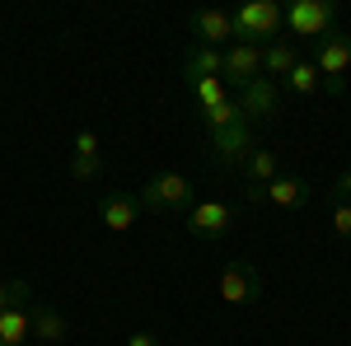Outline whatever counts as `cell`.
<instances>
[{
	"instance_id": "6da1fadb",
	"label": "cell",
	"mask_w": 351,
	"mask_h": 346,
	"mask_svg": "<svg viewBox=\"0 0 351 346\" xmlns=\"http://www.w3.org/2000/svg\"><path fill=\"white\" fill-rule=\"evenodd\" d=\"M136 201H141V211H155V215H173V211H188L192 201V183L188 173H178V169H160L150 183L136 192Z\"/></svg>"
},
{
	"instance_id": "7a4b0ae2",
	"label": "cell",
	"mask_w": 351,
	"mask_h": 346,
	"mask_svg": "<svg viewBox=\"0 0 351 346\" xmlns=\"http://www.w3.org/2000/svg\"><path fill=\"white\" fill-rule=\"evenodd\" d=\"M309 61H314V71L324 75L328 94H347V80H342V75L351 71V33L347 28H332L328 38L314 42V56H309Z\"/></svg>"
},
{
	"instance_id": "3957f363",
	"label": "cell",
	"mask_w": 351,
	"mask_h": 346,
	"mask_svg": "<svg viewBox=\"0 0 351 346\" xmlns=\"http://www.w3.org/2000/svg\"><path fill=\"white\" fill-rule=\"evenodd\" d=\"M281 28H291L295 38H328L337 28V5L332 0H295L281 10Z\"/></svg>"
},
{
	"instance_id": "277c9868",
	"label": "cell",
	"mask_w": 351,
	"mask_h": 346,
	"mask_svg": "<svg viewBox=\"0 0 351 346\" xmlns=\"http://www.w3.org/2000/svg\"><path fill=\"white\" fill-rule=\"evenodd\" d=\"M230 19H234V42L263 47V38H276V28H281V5L276 0H243Z\"/></svg>"
},
{
	"instance_id": "5b68a950",
	"label": "cell",
	"mask_w": 351,
	"mask_h": 346,
	"mask_svg": "<svg viewBox=\"0 0 351 346\" xmlns=\"http://www.w3.org/2000/svg\"><path fill=\"white\" fill-rule=\"evenodd\" d=\"M234 103H239L248 127H253V122H276V117H281V84L267 80V75H258V80H248L243 89H234Z\"/></svg>"
},
{
	"instance_id": "8992f818",
	"label": "cell",
	"mask_w": 351,
	"mask_h": 346,
	"mask_svg": "<svg viewBox=\"0 0 351 346\" xmlns=\"http://www.w3.org/2000/svg\"><path fill=\"white\" fill-rule=\"evenodd\" d=\"M216 291H220V299H225V304L243 309V304H253V299L263 295V271H258L253 262H230L216 276Z\"/></svg>"
},
{
	"instance_id": "52a82bcc",
	"label": "cell",
	"mask_w": 351,
	"mask_h": 346,
	"mask_svg": "<svg viewBox=\"0 0 351 346\" xmlns=\"http://www.w3.org/2000/svg\"><path fill=\"white\" fill-rule=\"evenodd\" d=\"M253 150H258V140H253V127L248 122L225 127V132H211V164H220V169H239Z\"/></svg>"
},
{
	"instance_id": "ba28073f",
	"label": "cell",
	"mask_w": 351,
	"mask_h": 346,
	"mask_svg": "<svg viewBox=\"0 0 351 346\" xmlns=\"http://www.w3.org/2000/svg\"><path fill=\"white\" fill-rule=\"evenodd\" d=\"M263 75V47L258 42H230L225 47V71H220V80L230 84V89H243L248 80H258Z\"/></svg>"
},
{
	"instance_id": "9c48e42d",
	"label": "cell",
	"mask_w": 351,
	"mask_h": 346,
	"mask_svg": "<svg viewBox=\"0 0 351 346\" xmlns=\"http://www.w3.org/2000/svg\"><path fill=\"white\" fill-rule=\"evenodd\" d=\"M234 230V211L225 201H197L188 211V234L192 239H225Z\"/></svg>"
},
{
	"instance_id": "30bf717a",
	"label": "cell",
	"mask_w": 351,
	"mask_h": 346,
	"mask_svg": "<svg viewBox=\"0 0 351 346\" xmlns=\"http://www.w3.org/2000/svg\"><path fill=\"white\" fill-rule=\"evenodd\" d=\"M188 28H192V42L216 47V52H225V42H234V19H230V10H197L188 19Z\"/></svg>"
},
{
	"instance_id": "8fae6325",
	"label": "cell",
	"mask_w": 351,
	"mask_h": 346,
	"mask_svg": "<svg viewBox=\"0 0 351 346\" xmlns=\"http://www.w3.org/2000/svg\"><path fill=\"white\" fill-rule=\"evenodd\" d=\"M309 197H314V187L304 183L300 173H276L253 201H267V206H276V211H295V206H304Z\"/></svg>"
},
{
	"instance_id": "7c38bea8",
	"label": "cell",
	"mask_w": 351,
	"mask_h": 346,
	"mask_svg": "<svg viewBox=\"0 0 351 346\" xmlns=\"http://www.w3.org/2000/svg\"><path fill=\"white\" fill-rule=\"evenodd\" d=\"M99 215H104V225L112 234H127L141 220V201H136V192H104L99 197Z\"/></svg>"
},
{
	"instance_id": "4fadbf2b",
	"label": "cell",
	"mask_w": 351,
	"mask_h": 346,
	"mask_svg": "<svg viewBox=\"0 0 351 346\" xmlns=\"http://www.w3.org/2000/svg\"><path fill=\"white\" fill-rule=\"evenodd\" d=\"M33 314H38V299H19L0 314V346H24L33 337Z\"/></svg>"
},
{
	"instance_id": "5bb4252c",
	"label": "cell",
	"mask_w": 351,
	"mask_h": 346,
	"mask_svg": "<svg viewBox=\"0 0 351 346\" xmlns=\"http://www.w3.org/2000/svg\"><path fill=\"white\" fill-rule=\"evenodd\" d=\"M239 169H243V183H248V187H243V197L253 201V197H258V192H263V187L281 173V160H276V150H263V145H258V150H253Z\"/></svg>"
},
{
	"instance_id": "9a60e30c",
	"label": "cell",
	"mask_w": 351,
	"mask_h": 346,
	"mask_svg": "<svg viewBox=\"0 0 351 346\" xmlns=\"http://www.w3.org/2000/svg\"><path fill=\"white\" fill-rule=\"evenodd\" d=\"M220 71H225V52H216V47L192 42L188 52H183V75H188V84L211 80V75H220Z\"/></svg>"
},
{
	"instance_id": "2e32d148",
	"label": "cell",
	"mask_w": 351,
	"mask_h": 346,
	"mask_svg": "<svg viewBox=\"0 0 351 346\" xmlns=\"http://www.w3.org/2000/svg\"><path fill=\"white\" fill-rule=\"evenodd\" d=\"M33 337L43 346H61L71 337V319L61 314V309H47V304H38V314H33Z\"/></svg>"
},
{
	"instance_id": "e0dca14e",
	"label": "cell",
	"mask_w": 351,
	"mask_h": 346,
	"mask_svg": "<svg viewBox=\"0 0 351 346\" xmlns=\"http://www.w3.org/2000/svg\"><path fill=\"white\" fill-rule=\"evenodd\" d=\"M295 61H300V52H295V42H286V38H276V42H267L263 47V75L267 80H286L291 71H295Z\"/></svg>"
},
{
	"instance_id": "ac0fdd59",
	"label": "cell",
	"mask_w": 351,
	"mask_h": 346,
	"mask_svg": "<svg viewBox=\"0 0 351 346\" xmlns=\"http://www.w3.org/2000/svg\"><path fill=\"white\" fill-rule=\"evenodd\" d=\"M281 84H286L295 99H314V94L324 89V75L314 71V61H295V71H291V75H286Z\"/></svg>"
},
{
	"instance_id": "d6986e66",
	"label": "cell",
	"mask_w": 351,
	"mask_h": 346,
	"mask_svg": "<svg viewBox=\"0 0 351 346\" xmlns=\"http://www.w3.org/2000/svg\"><path fill=\"white\" fill-rule=\"evenodd\" d=\"M239 122H243V112H239V103H234V99L202 108V127H206V132H225V127H239Z\"/></svg>"
},
{
	"instance_id": "ffe728a7",
	"label": "cell",
	"mask_w": 351,
	"mask_h": 346,
	"mask_svg": "<svg viewBox=\"0 0 351 346\" xmlns=\"http://www.w3.org/2000/svg\"><path fill=\"white\" fill-rule=\"evenodd\" d=\"M71 178H75V183H99V178H104V155H99V160L71 155Z\"/></svg>"
},
{
	"instance_id": "44dd1931",
	"label": "cell",
	"mask_w": 351,
	"mask_h": 346,
	"mask_svg": "<svg viewBox=\"0 0 351 346\" xmlns=\"http://www.w3.org/2000/svg\"><path fill=\"white\" fill-rule=\"evenodd\" d=\"M225 89H230V84L220 80V75H211V80H197V84H192V94H197V103H202V108H211V103H225V99H230Z\"/></svg>"
},
{
	"instance_id": "7402d4cb",
	"label": "cell",
	"mask_w": 351,
	"mask_h": 346,
	"mask_svg": "<svg viewBox=\"0 0 351 346\" xmlns=\"http://www.w3.org/2000/svg\"><path fill=\"white\" fill-rule=\"evenodd\" d=\"M19 299H33V286L28 281H0V314L10 304H19Z\"/></svg>"
},
{
	"instance_id": "603a6c76",
	"label": "cell",
	"mask_w": 351,
	"mask_h": 346,
	"mask_svg": "<svg viewBox=\"0 0 351 346\" xmlns=\"http://www.w3.org/2000/svg\"><path fill=\"white\" fill-rule=\"evenodd\" d=\"M328 225H332V234H337V239H351V201H332Z\"/></svg>"
},
{
	"instance_id": "cb8c5ba5",
	"label": "cell",
	"mask_w": 351,
	"mask_h": 346,
	"mask_svg": "<svg viewBox=\"0 0 351 346\" xmlns=\"http://www.w3.org/2000/svg\"><path fill=\"white\" fill-rule=\"evenodd\" d=\"M75 155H89V160H99V155H104V140H99V132L80 127V132H75Z\"/></svg>"
},
{
	"instance_id": "d4e9b609",
	"label": "cell",
	"mask_w": 351,
	"mask_h": 346,
	"mask_svg": "<svg viewBox=\"0 0 351 346\" xmlns=\"http://www.w3.org/2000/svg\"><path fill=\"white\" fill-rule=\"evenodd\" d=\"M332 201H351V169H342L332 178Z\"/></svg>"
},
{
	"instance_id": "484cf974",
	"label": "cell",
	"mask_w": 351,
	"mask_h": 346,
	"mask_svg": "<svg viewBox=\"0 0 351 346\" xmlns=\"http://www.w3.org/2000/svg\"><path fill=\"white\" fill-rule=\"evenodd\" d=\"M127 346H164V342L155 337V332H132V337H127Z\"/></svg>"
}]
</instances>
